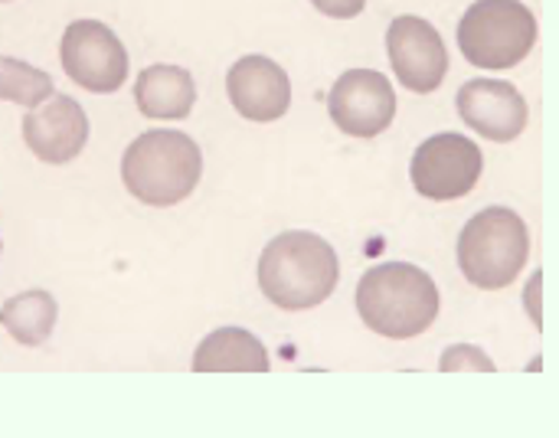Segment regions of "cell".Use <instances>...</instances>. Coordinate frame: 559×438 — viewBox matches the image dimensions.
<instances>
[{
    "label": "cell",
    "instance_id": "obj_1",
    "mask_svg": "<svg viewBox=\"0 0 559 438\" xmlns=\"http://www.w3.org/2000/svg\"><path fill=\"white\" fill-rule=\"evenodd\" d=\"M334 246L305 229L275 236L259 259V288L282 311H311L324 305L337 288Z\"/></svg>",
    "mask_w": 559,
    "mask_h": 438
},
{
    "label": "cell",
    "instance_id": "obj_2",
    "mask_svg": "<svg viewBox=\"0 0 559 438\" xmlns=\"http://www.w3.org/2000/svg\"><path fill=\"white\" fill-rule=\"evenodd\" d=\"M360 321L390 341L426 334L439 318V288L429 272L409 262H383L364 272L357 285Z\"/></svg>",
    "mask_w": 559,
    "mask_h": 438
},
{
    "label": "cell",
    "instance_id": "obj_3",
    "mask_svg": "<svg viewBox=\"0 0 559 438\" xmlns=\"http://www.w3.org/2000/svg\"><path fill=\"white\" fill-rule=\"evenodd\" d=\"M203 174V154L197 141L183 131H144L134 138L121 157L124 190L147 206L183 203Z\"/></svg>",
    "mask_w": 559,
    "mask_h": 438
},
{
    "label": "cell",
    "instance_id": "obj_4",
    "mask_svg": "<svg viewBox=\"0 0 559 438\" xmlns=\"http://www.w3.org/2000/svg\"><path fill=\"white\" fill-rule=\"evenodd\" d=\"M531 256V233L524 220L508 206L481 210L459 236V265L465 279L481 292L508 288Z\"/></svg>",
    "mask_w": 559,
    "mask_h": 438
},
{
    "label": "cell",
    "instance_id": "obj_5",
    "mask_svg": "<svg viewBox=\"0 0 559 438\" xmlns=\"http://www.w3.org/2000/svg\"><path fill=\"white\" fill-rule=\"evenodd\" d=\"M537 16L521 0H478L459 23V49L478 69H511L537 43Z\"/></svg>",
    "mask_w": 559,
    "mask_h": 438
},
{
    "label": "cell",
    "instance_id": "obj_6",
    "mask_svg": "<svg viewBox=\"0 0 559 438\" xmlns=\"http://www.w3.org/2000/svg\"><path fill=\"white\" fill-rule=\"evenodd\" d=\"M62 72L98 95L118 92L128 79V49L102 20H72L59 39Z\"/></svg>",
    "mask_w": 559,
    "mask_h": 438
},
{
    "label": "cell",
    "instance_id": "obj_7",
    "mask_svg": "<svg viewBox=\"0 0 559 438\" xmlns=\"http://www.w3.org/2000/svg\"><path fill=\"white\" fill-rule=\"evenodd\" d=\"M481 170H485L481 147L475 141H468L462 134H449V131L423 141L409 164L416 193H423L426 200H436V203L468 197L478 187Z\"/></svg>",
    "mask_w": 559,
    "mask_h": 438
},
{
    "label": "cell",
    "instance_id": "obj_8",
    "mask_svg": "<svg viewBox=\"0 0 559 438\" xmlns=\"http://www.w3.org/2000/svg\"><path fill=\"white\" fill-rule=\"evenodd\" d=\"M331 121L350 138H377L396 118V92L377 69L344 72L328 95Z\"/></svg>",
    "mask_w": 559,
    "mask_h": 438
},
{
    "label": "cell",
    "instance_id": "obj_9",
    "mask_svg": "<svg viewBox=\"0 0 559 438\" xmlns=\"http://www.w3.org/2000/svg\"><path fill=\"white\" fill-rule=\"evenodd\" d=\"M386 49L403 88L429 95L445 82L449 49L439 29L423 16H396L386 29Z\"/></svg>",
    "mask_w": 559,
    "mask_h": 438
},
{
    "label": "cell",
    "instance_id": "obj_10",
    "mask_svg": "<svg viewBox=\"0 0 559 438\" xmlns=\"http://www.w3.org/2000/svg\"><path fill=\"white\" fill-rule=\"evenodd\" d=\"M23 141L43 164H69L88 144V118L69 95H49L23 115Z\"/></svg>",
    "mask_w": 559,
    "mask_h": 438
},
{
    "label": "cell",
    "instance_id": "obj_11",
    "mask_svg": "<svg viewBox=\"0 0 559 438\" xmlns=\"http://www.w3.org/2000/svg\"><path fill=\"white\" fill-rule=\"evenodd\" d=\"M459 115L462 121L488 141L508 144L527 128V102L518 85L504 79H472L459 88Z\"/></svg>",
    "mask_w": 559,
    "mask_h": 438
},
{
    "label": "cell",
    "instance_id": "obj_12",
    "mask_svg": "<svg viewBox=\"0 0 559 438\" xmlns=\"http://www.w3.org/2000/svg\"><path fill=\"white\" fill-rule=\"evenodd\" d=\"M226 92L233 108L246 121H278L292 105L288 72L269 56H242L226 72Z\"/></svg>",
    "mask_w": 559,
    "mask_h": 438
},
{
    "label": "cell",
    "instance_id": "obj_13",
    "mask_svg": "<svg viewBox=\"0 0 559 438\" xmlns=\"http://www.w3.org/2000/svg\"><path fill=\"white\" fill-rule=\"evenodd\" d=\"M197 85L180 66H147L134 82V105L151 121H180L193 111Z\"/></svg>",
    "mask_w": 559,
    "mask_h": 438
},
{
    "label": "cell",
    "instance_id": "obj_14",
    "mask_svg": "<svg viewBox=\"0 0 559 438\" xmlns=\"http://www.w3.org/2000/svg\"><path fill=\"white\" fill-rule=\"evenodd\" d=\"M193 374H265V344L242 328H219L206 334L193 354Z\"/></svg>",
    "mask_w": 559,
    "mask_h": 438
},
{
    "label": "cell",
    "instance_id": "obj_15",
    "mask_svg": "<svg viewBox=\"0 0 559 438\" xmlns=\"http://www.w3.org/2000/svg\"><path fill=\"white\" fill-rule=\"evenodd\" d=\"M56 321H59V305L43 288L20 292L0 308V328L23 347L46 344L49 334L56 331Z\"/></svg>",
    "mask_w": 559,
    "mask_h": 438
},
{
    "label": "cell",
    "instance_id": "obj_16",
    "mask_svg": "<svg viewBox=\"0 0 559 438\" xmlns=\"http://www.w3.org/2000/svg\"><path fill=\"white\" fill-rule=\"evenodd\" d=\"M52 92L56 88H52V75L49 72L0 52V102H13V105L33 108L43 98H49Z\"/></svg>",
    "mask_w": 559,
    "mask_h": 438
},
{
    "label": "cell",
    "instance_id": "obj_17",
    "mask_svg": "<svg viewBox=\"0 0 559 438\" xmlns=\"http://www.w3.org/2000/svg\"><path fill=\"white\" fill-rule=\"evenodd\" d=\"M439 370H442V374H495V360H491L481 347L455 344V347H449V351L442 354Z\"/></svg>",
    "mask_w": 559,
    "mask_h": 438
},
{
    "label": "cell",
    "instance_id": "obj_18",
    "mask_svg": "<svg viewBox=\"0 0 559 438\" xmlns=\"http://www.w3.org/2000/svg\"><path fill=\"white\" fill-rule=\"evenodd\" d=\"M311 3L331 20H354L367 7V0H311Z\"/></svg>",
    "mask_w": 559,
    "mask_h": 438
},
{
    "label": "cell",
    "instance_id": "obj_19",
    "mask_svg": "<svg viewBox=\"0 0 559 438\" xmlns=\"http://www.w3.org/2000/svg\"><path fill=\"white\" fill-rule=\"evenodd\" d=\"M540 279H544V275L537 272V275H534V282L527 285V315L534 318V324H537V328H544V318H540V305H537V301H540Z\"/></svg>",
    "mask_w": 559,
    "mask_h": 438
},
{
    "label": "cell",
    "instance_id": "obj_20",
    "mask_svg": "<svg viewBox=\"0 0 559 438\" xmlns=\"http://www.w3.org/2000/svg\"><path fill=\"white\" fill-rule=\"evenodd\" d=\"M0 249H3V242H0Z\"/></svg>",
    "mask_w": 559,
    "mask_h": 438
},
{
    "label": "cell",
    "instance_id": "obj_21",
    "mask_svg": "<svg viewBox=\"0 0 559 438\" xmlns=\"http://www.w3.org/2000/svg\"><path fill=\"white\" fill-rule=\"evenodd\" d=\"M0 3H3V0H0Z\"/></svg>",
    "mask_w": 559,
    "mask_h": 438
}]
</instances>
